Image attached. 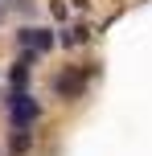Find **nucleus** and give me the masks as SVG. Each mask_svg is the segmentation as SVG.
I'll return each mask as SVG.
<instances>
[{"instance_id":"nucleus-1","label":"nucleus","mask_w":152,"mask_h":156,"mask_svg":"<svg viewBox=\"0 0 152 156\" xmlns=\"http://www.w3.org/2000/svg\"><path fill=\"white\" fill-rule=\"evenodd\" d=\"M8 119H12V127H29V123H37L41 119V107H37V99H29L25 90H8Z\"/></svg>"},{"instance_id":"nucleus-2","label":"nucleus","mask_w":152,"mask_h":156,"mask_svg":"<svg viewBox=\"0 0 152 156\" xmlns=\"http://www.w3.org/2000/svg\"><path fill=\"white\" fill-rule=\"evenodd\" d=\"M87 78H90V70H62L54 78V90L62 94V99H78L82 86H87Z\"/></svg>"},{"instance_id":"nucleus-3","label":"nucleus","mask_w":152,"mask_h":156,"mask_svg":"<svg viewBox=\"0 0 152 156\" xmlns=\"http://www.w3.org/2000/svg\"><path fill=\"white\" fill-rule=\"evenodd\" d=\"M16 41H21V49H37V54H45V49H54V29H41V25H37V29H21V33H16Z\"/></svg>"},{"instance_id":"nucleus-4","label":"nucleus","mask_w":152,"mask_h":156,"mask_svg":"<svg viewBox=\"0 0 152 156\" xmlns=\"http://www.w3.org/2000/svg\"><path fill=\"white\" fill-rule=\"evenodd\" d=\"M87 37H90V33H87V25H70V29H62V33H58V41H62L66 49H70V45H82Z\"/></svg>"},{"instance_id":"nucleus-5","label":"nucleus","mask_w":152,"mask_h":156,"mask_svg":"<svg viewBox=\"0 0 152 156\" xmlns=\"http://www.w3.org/2000/svg\"><path fill=\"white\" fill-rule=\"evenodd\" d=\"M12 156H25V152H29V144H33V132H29V127H12Z\"/></svg>"},{"instance_id":"nucleus-6","label":"nucleus","mask_w":152,"mask_h":156,"mask_svg":"<svg viewBox=\"0 0 152 156\" xmlns=\"http://www.w3.org/2000/svg\"><path fill=\"white\" fill-rule=\"evenodd\" d=\"M49 12H54L58 21H66V16H70V8H66V0H49Z\"/></svg>"}]
</instances>
